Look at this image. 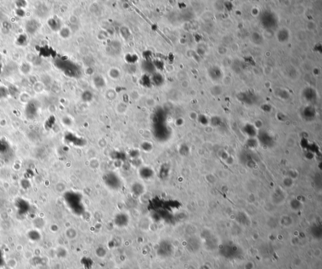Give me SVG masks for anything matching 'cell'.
<instances>
[{"label": "cell", "mask_w": 322, "mask_h": 269, "mask_svg": "<svg viewBox=\"0 0 322 269\" xmlns=\"http://www.w3.org/2000/svg\"><path fill=\"white\" fill-rule=\"evenodd\" d=\"M270 15H271V14H269L267 13V14L264 15L262 18H261L262 24L264 25V26H265L266 27H271L273 26V25L275 23V19L272 17V15L270 18V19H269Z\"/></svg>", "instance_id": "1"}, {"label": "cell", "mask_w": 322, "mask_h": 269, "mask_svg": "<svg viewBox=\"0 0 322 269\" xmlns=\"http://www.w3.org/2000/svg\"><path fill=\"white\" fill-rule=\"evenodd\" d=\"M278 34V39L280 42H284L288 39L289 34L287 31L285 30H281Z\"/></svg>", "instance_id": "2"}, {"label": "cell", "mask_w": 322, "mask_h": 269, "mask_svg": "<svg viewBox=\"0 0 322 269\" xmlns=\"http://www.w3.org/2000/svg\"><path fill=\"white\" fill-rule=\"evenodd\" d=\"M96 255L98 256H99L100 258H103V257H104L106 255V251L105 248H98L96 250Z\"/></svg>", "instance_id": "3"}]
</instances>
